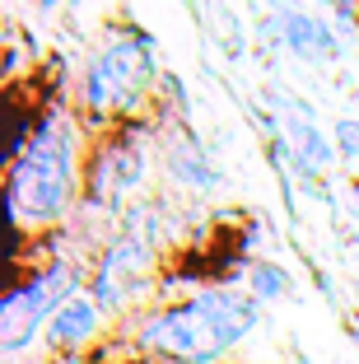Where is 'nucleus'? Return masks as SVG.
Here are the masks:
<instances>
[{
	"label": "nucleus",
	"mask_w": 359,
	"mask_h": 364,
	"mask_svg": "<svg viewBox=\"0 0 359 364\" xmlns=\"http://www.w3.org/2000/svg\"><path fill=\"white\" fill-rule=\"evenodd\" d=\"M262 38L271 47H280L285 56H294L299 65H336L341 52H345L336 23L317 10H304L299 0L271 5V14L262 19Z\"/></svg>",
	"instance_id": "nucleus-4"
},
{
	"label": "nucleus",
	"mask_w": 359,
	"mask_h": 364,
	"mask_svg": "<svg viewBox=\"0 0 359 364\" xmlns=\"http://www.w3.org/2000/svg\"><path fill=\"white\" fill-rule=\"evenodd\" d=\"M94 131L75 112L65 85H52L33 103L14 98V140L5 159V215L14 247H33L70 229L85 205Z\"/></svg>",
	"instance_id": "nucleus-1"
},
{
	"label": "nucleus",
	"mask_w": 359,
	"mask_h": 364,
	"mask_svg": "<svg viewBox=\"0 0 359 364\" xmlns=\"http://www.w3.org/2000/svg\"><path fill=\"white\" fill-rule=\"evenodd\" d=\"M262 304L243 285H205L159 299L131 322L112 327L103 355L145 364H220L262 327Z\"/></svg>",
	"instance_id": "nucleus-2"
},
{
	"label": "nucleus",
	"mask_w": 359,
	"mask_h": 364,
	"mask_svg": "<svg viewBox=\"0 0 359 364\" xmlns=\"http://www.w3.org/2000/svg\"><path fill=\"white\" fill-rule=\"evenodd\" d=\"M159 173L168 178V187H178L182 196H220L224 192V168L210 154L201 136L191 127H178V122H164V145H159Z\"/></svg>",
	"instance_id": "nucleus-5"
},
{
	"label": "nucleus",
	"mask_w": 359,
	"mask_h": 364,
	"mask_svg": "<svg viewBox=\"0 0 359 364\" xmlns=\"http://www.w3.org/2000/svg\"><path fill=\"white\" fill-rule=\"evenodd\" d=\"M331 145H336V159L345 164V168H359V117L331 122Z\"/></svg>",
	"instance_id": "nucleus-8"
},
{
	"label": "nucleus",
	"mask_w": 359,
	"mask_h": 364,
	"mask_svg": "<svg viewBox=\"0 0 359 364\" xmlns=\"http://www.w3.org/2000/svg\"><path fill=\"white\" fill-rule=\"evenodd\" d=\"M243 289L252 294L262 309H271V304H280V299H289V289H294V276H289L285 267L275 257H257V262H247V271H243Z\"/></svg>",
	"instance_id": "nucleus-7"
},
{
	"label": "nucleus",
	"mask_w": 359,
	"mask_h": 364,
	"mask_svg": "<svg viewBox=\"0 0 359 364\" xmlns=\"http://www.w3.org/2000/svg\"><path fill=\"white\" fill-rule=\"evenodd\" d=\"M164 65H159V43L154 33L131 19H117L98 33V43L85 52L80 70L65 80L75 112L89 122L94 136L117 127L159 117L164 98Z\"/></svg>",
	"instance_id": "nucleus-3"
},
{
	"label": "nucleus",
	"mask_w": 359,
	"mask_h": 364,
	"mask_svg": "<svg viewBox=\"0 0 359 364\" xmlns=\"http://www.w3.org/2000/svg\"><path fill=\"white\" fill-rule=\"evenodd\" d=\"M112 336V318L98 309V299L85 289H75L70 299L56 309V318L43 332V355H98V346H107Z\"/></svg>",
	"instance_id": "nucleus-6"
},
{
	"label": "nucleus",
	"mask_w": 359,
	"mask_h": 364,
	"mask_svg": "<svg viewBox=\"0 0 359 364\" xmlns=\"http://www.w3.org/2000/svg\"><path fill=\"white\" fill-rule=\"evenodd\" d=\"M43 364H94V355H47Z\"/></svg>",
	"instance_id": "nucleus-9"
}]
</instances>
